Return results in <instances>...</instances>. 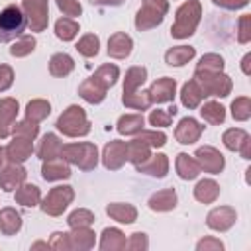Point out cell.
Returning a JSON list of instances; mask_svg holds the SVG:
<instances>
[{"instance_id":"obj_1","label":"cell","mask_w":251,"mask_h":251,"mask_svg":"<svg viewBox=\"0 0 251 251\" xmlns=\"http://www.w3.org/2000/svg\"><path fill=\"white\" fill-rule=\"evenodd\" d=\"M202 18V4L200 0H186L176 12H175V24L171 25V35L175 39H188Z\"/></svg>"},{"instance_id":"obj_2","label":"cell","mask_w":251,"mask_h":251,"mask_svg":"<svg viewBox=\"0 0 251 251\" xmlns=\"http://www.w3.org/2000/svg\"><path fill=\"white\" fill-rule=\"evenodd\" d=\"M61 159L69 165H76L80 171H92L98 165V149L90 141L65 143L61 149Z\"/></svg>"},{"instance_id":"obj_3","label":"cell","mask_w":251,"mask_h":251,"mask_svg":"<svg viewBox=\"0 0 251 251\" xmlns=\"http://www.w3.org/2000/svg\"><path fill=\"white\" fill-rule=\"evenodd\" d=\"M198 86L202 88L204 96H218V98H226L231 94L233 82L231 78L224 73V71H204V69H194V76H192Z\"/></svg>"},{"instance_id":"obj_4","label":"cell","mask_w":251,"mask_h":251,"mask_svg":"<svg viewBox=\"0 0 251 251\" xmlns=\"http://www.w3.org/2000/svg\"><path fill=\"white\" fill-rule=\"evenodd\" d=\"M55 126L67 137H84L90 133V122L84 108H80L78 104H71L67 110H63Z\"/></svg>"},{"instance_id":"obj_5","label":"cell","mask_w":251,"mask_h":251,"mask_svg":"<svg viewBox=\"0 0 251 251\" xmlns=\"http://www.w3.org/2000/svg\"><path fill=\"white\" fill-rule=\"evenodd\" d=\"M27 27V20L20 6L10 4L0 12V43L18 39Z\"/></svg>"},{"instance_id":"obj_6","label":"cell","mask_w":251,"mask_h":251,"mask_svg":"<svg viewBox=\"0 0 251 251\" xmlns=\"http://www.w3.org/2000/svg\"><path fill=\"white\" fill-rule=\"evenodd\" d=\"M169 12V0H143L141 8L135 14L137 31H147L157 27Z\"/></svg>"},{"instance_id":"obj_7","label":"cell","mask_w":251,"mask_h":251,"mask_svg":"<svg viewBox=\"0 0 251 251\" xmlns=\"http://www.w3.org/2000/svg\"><path fill=\"white\" fill-rule=\"evenodd\" d=\"M73 198H75L73 186H69V184H59V186L51 188L45 198H41L39 206H41V210H43L47 216H61V214L69 208V204L73 202Z\"/></svg>"},{"instance_id":"obj_8","label":"cell","mask_w":251,"mask_h":251,"mask_svg":"<svg viewBox=\"0 0 251 251\" xmlns=\"http://www.w3.org/2000/svg\"><path fill=\"white\" fill-rule=\"evenodd\" d=\"M22 12L31 31H43L49 24V0H22Z\"/></svg>"},{"instance_id":"obj_9","label":"cell","mask_w":251,"mask_h":251,"mask_svg":"<svg viewBox=\"0 0 251 251\" xmlns=\"http://www.w3.org/2000/svg\"><path fill=\"white\" fill-rule=\"evenodd\" d=\"M192 157H194L196 163L200 165V171L210 173V175H220V173L224 171V167H226L224 155H222L216 147H212V145H202V147H198Z\"/></svg>"},{"instance_id":"obj_10","label":"cell","mask_w":251,"mask_h":251,"mask_svg":"<svg viewBox=\"0 0 251 251\" xmlns=\"http://www.w3.org/2000/svg\"><path fill=\"white\" fill-rule=\"evenodd\" d=\"M127 161V141L122 139H114L110 143H106L104 151H102V163L108 171H118L126 165Z\"/></svg>"},{"instance_id":"obj_11","label":"cell","mask_w":251,"mask_h":251,"mask_svg":"<svg viewBox=\"0 0 251 251\" xmlns=\"http://www.w3.org/2000/svg\"><path fill=\"white\" fill-rule=\"evenodd\" d=\"M235 220H237V212L231 206H218L210 210L206 216V224L214 231H227L229 227H233Z\"/></svg>"},{"instance_id":"obj_12","label":"cell","mask_w":251,"mask_h":251,"mask_svg":"<svg viewBox=\"0 0 251 251\" xmlns=\"http://www.w3.org/2000/svg\"><path fill=\"white\" fill-rule=\"evenodd\" d=\"M151 104H165V102H173L175 94H176V80L171 76H161L157 78L149 90H147Z\"/></svg>"},{"instance_id":"obj_13","label":"cell","mask_w":251,"mask_h":251,"mask_svg":"<svg viewBox=\"0 0 251 251\" xmlns=\"http://www.w3.org/2000/svg\"><path fill=\"white\" fill-rule=\"evenodd\" d=\"M20 112V104L16 98H0V139L12 135V126L16 124V116Z\"/></svg>"},{"instance_id":"obj_14","label":"cell","mask_w":251,"mask_h":251,"mask_svg":"<svg viewBox=\"0 0 251 251\" xmlns=\"http://www.w3.org/2000/svg\"><path fill=\"white\" fill-rule=\"evenodd\" d=\"M202 131H204V126H200L198 120L186 116V118H182V120L176 124V127H175V137H176V141L182 143V145H192V143H196V141L200 139Z\"/></svg>"},{"instance_id":"obj_15","label":"cell","mask_w":251,"mask_h":251,"mask_svg":"<svg viewBox=\"0 0 251 251\" xmlns=\"http://www.w3.org/2000/svg\"><path fill=\"white\" fill-rule=\"evenodd\" d=\"M27 171L22 167V163H10L0 171V188L4 192H14L22 182H25Z\"/></svg>"},{"instance_id":"obj_16","label":"cell","mask_w":251,"mask_h":251,"mask_svg":"<svg viewBox=\"0 0 251 251\" xmlns=\"http://www.w3.org/2000/svg\"><path fill=\"white\" fill-rule=\"evenodd\" d=\"M33 153V139L27 137H18L14 135V139L6 145V159L10 163H25Z\"/></svg>"},{"instance_id":"obj_17","label":"cell","mask_w":251,"mask_h":251,"mask_svg":"<svg viewBox=\"0 0 251 251\" xmlns=\"http://www.w3.org/2000/svg\"><path fill=\"white\" fill-rule=\"evenodd\" d=\"M41 176L47 180V182H57V180H65L71 176V167L65 159L57 157V159H49V161H43L41 165Z\"/></svg>"},{"instance_id":"obj_18","label":"cell","mask_w":251,"mask_h":251,"mask_svg":"<svg viewBox=\"0 0 251 251\" xmlns=\"http://www.w3.org/2000/svg\"><path fill=\"white\" fill-rule=\"evenodd\" d=\"M133 51V39L124 33V31H116L110 35L108 39V55L112 59H126L129 57V53Z\"/></svg>"},{"instance_id":"obj_19","label":"cell","mask_w":251,"mask_h":251,"mask_svg":"<svg viewBox=\"0 0 251 251\" xmlns=\"http://www.w3.org/2000/svg\"><path fill=\"white\" fill-rule=\"evenodd\" d=\"M135 171L137 173H143V175H149V176H157V178H163L167 176L169 173V157L165 153H157V155H151L147 161H143L141 165H135Z\"/></svg>"},{"instance_id":"obj_20","label":"cell","mask_w":251,"mask_h":251,"mask_svg":"<svg viewBox=\"0 0 251 251\" xmlns=\"http://www.w3.org/2000/svg\"><path fill=\"white\" fill-rule=\"evenodd\" d=\"M147 206H149L153 212H169V210H173V208L176 206V192H175V188L157 190L155 194L149 196Z\"/></svg>"},{"instance_id":"obj_21","label":"cell","mask_w":251,"mask_h":251,"mask_svg":"<svg viewBox=\"0 0 251 251\" xmlns=\"http://www.w3.org/2000/svg\"><path fill=\"white\" fill-rule=\"evenodd\" d=\"M69 243L75 251H88L96 243V233L90 227H73L69 233Z\"/></svg>"},{"instance_id":"obj_22","label":"cell","mask_w":251,"mask_h":251,"mask_svg":"<svg viewBox=\"0 0 251 251\" xmlns=\"http://www.w3.org/2000/svg\"><path fill=\"white\" fill-rule=\"evenodd\" d=\"M61 149H63V141L55 135V133H45L39 141L37 147V157L41 161H49V159H57L61 157Z\"/></svg>"},{"instance_id":"obj_23","label":"cell","mask_w":251,"mask_h":251,"mask_svg":"<svg viewBox=\"0 0 251 251\" xmlns=\"http://www.w3.org/2000/svg\"><path fill=\"white\" fill-rule=\"evenodd\" d=\"M126 235L124 231H120L118 227H106L100 235V243L98 247L102 251H124L126 249Z\"/></svg>"},{"instance_id":"obj_24","label":"cell","mask_w":251,"mask_h":251,"mask_svg":"<svg viewBox=\"0 0 251 251\" xmlns=\"http://www.w3.org/2000/svg\"><path fill=\"white\" fill-rule=\"evenodd\" d=\"M175 169H176V175L182 180H194L200 175V165L196 163V159L192 155H186V153H178L176 155Z\"/></svg>"},{"instance_id":"obj_25","label":"cell","mask_w":251,"mask_h":251,"mask_svg":"<svg viewBox=\"0 0 251 251\" xmlns=\"http://www.w3.org/2000/svg\"><path fill=\"white\" fill-rule=\"evenodd\" d=\"M14 198H16L18 204H22V206H25V208H33V206H39V202H41V190H39V186H35V184L22 182V184L16 188Z\"/></svg>"},{"instance_id":"obj_26","label":"cell","mask_w":251,"mask_h":251,"mask_svg":"<svg viewBox=\"0 0 251 251\" xmlns=\"http://www.w3.org/2000/svg\"><path fill=\"white\" fill-rule=\"evenodd\" d=\"M106 214H108L112 220L120 222V224H133V222L137 220V210H135V206L124 204V202H112V204H108V206H106Z\"/></svg>"},{"instance_id":"obj_27","label":"cell","mask_w":251,"mask_h":251,"mask_svg":"<svg viewBox=\"0 0 251 251\" xmlns=\"http://www.w3.org/2000/svg\"><path fill=\"white\" fill-rule=\"evenodd\" d=\"M220 196V184L214 178H202L194 186V198L202 204H212Z\"/></svg>"},{"instance_id":"obj_28","label":"cell","mask_w":251,"mask_h":251,"mask_svg":"<svg viewBox=\"0 0 251 251\" xmlns=\"http://www.w3.org/2000/svg\"><path fill=\"white\" fill-rule=\"evenodd\" d=\"M204 98H206V96H204L202 88L198 86V82H196L194 78L188 80V82L182 86V90H180V102H182V106L188 108V110L198 108Z\"/></svg>"},{"instance_id":"obj_29","label":"cell","mask_w":251,"mask_h":251,"mask_svg":"<svg viewBox=\"0 0 251 251\" xmlns=\"http://www.w3.org/2000/svg\"><path fill=\"white\" fill-rule=\"evenodd\" d=\"M143 126H145V118L141 116V112L139 114H124V116H120L116 129L122 135H137L143 129Z\"/></svg>"},{"instance_id":"obj_30","label":"cell","mask_w":251,"mask_h":251,"mask_svg":"<svg viewBox=\"0 0 251 251\" xmlns=\"http://www.w3.org/2000/svg\"><path fill=\"white\" fill-rule=\"evenodd\" d=\"M194 55H196L194 47H190V45H176V47H171L165 53V63L171 65V67H182L188 61H192Z\"/></svg>"},{"instance_id":"obj_31","label":"cell","mask_w":251,"mask_h":251,"mask_svg":"<svg viewBox=\"0 0 251 251\" xmlns=\"http://www.w3.org/2000/svg\"><path fill=\"white\" fill-rule=\"evenodd\" d=\"M94 82H98L102 88H112L116 82H118V78H120V69L116 67V65H112V63H104V65H100L96 71H94V75L90 76Z\"/></svg>"},{"instance_id":"obj_32","label":"cell","mask_w":251,"mask_h":251,"mask_svg":"<svg viewBox=\"0 0 251 251\" xmlns=\"http://www.w3.org/2000/svg\"><path fill=\"white\" fill-rule=\"evenodd\" d=\"M22 229V216L14 208H2L0 210V233L4 235H16Z\"/></svg>"},{"instance_id":"obj_33","label":"cell","mask_w":251,"mask_h":251,"mask_svg":"<svg viewBox=\"0 0 251 251\" xmlns=\"http://www.w3.org/2000/svg\"><path fill=\"white\" fill-rule=\"evenodd\" d=\"M75 69V61L71 55L67 53H55L51 59H49V73L55 76V78H63L67 75H71Z\"/></svg>"},{"instance_id":"obj_34","label":"cell","mask_w":251,"mask_h":251,"mask_svg":"<svg viewBox=\"0 0 251 251\" xmlns=\"http://www.w3.org/2000/svg\"><path fill=\"white\" fill-rule=\"evenodd\" d=\"M147 80V69L145 67H129L126 71V78H124V94H133L141 88V84Z\"/></svg>"},{"instance_id":"obj_35","label":"cell","mask_w":251,"mask_h":251,"mask_svg":"<svg viewBox=\"0 0 251 251\" xmlns=\"http://www.w3.org/2000/svg\"><path fill=\"white\" fill-rule=\"evenodd\" d=\"M78 96L88 102V104H100L106 98V88H102L98 82H94L92 78H86L80 86H78Z\"/></svg>"},{"instance_id":"obj_36","label":"cell","mask_w":251,"mask_h":251,"mask_svg":"<svg viewBox=\"0 0 251 251\" xmlns=\"http://www.w3.org/2000/svg\"><path fill=\"white\" fill-rule=\"evenodd\" d=\"M200 116L210 126H220L226 120V108L216 100H208L204 102V106H200Z\"/></svg>"},{"instance_id":"obj_37","label":"cell","mask_w":251,"mask_h":251,"mask_svg":"<svg viewBox=\"0 0 251 251\" xmlns=\"http://www.w3.org/2000/svg\"><path fill=\"white\" fill-rule=\"evenodd\" d=\"M80 27H78V22H75L73 18H59L55 22V35L61 39V41H73L76 35H78Z\"/></svg>"},{"instance_id":"obj_38","label":"cell","mask_w":251,"mask_h":251,"mask_svg":"<svg viewBox=\"0 0 251 251\" xmlns=\"http://www.w3.org/2000/svg\"><path fill=\"white\" fill-rule=\"evenodd\" d=\"M51 114V104L43 98H35V100H29L27 106H25V118L31 120V122H43L47 116Z\"/></svg>"},{"instance_id":"obj_39","label":"cell","mask_w":251,"mask_h":251,"mask_svg":"<svg viewBox=\"0 0 251 251\" xmlns=\"http://www.w3.org/2000/svg\"><path fill=\"white\" fill-rule=\"evenodd\" d=\"M151 157V147L139 139H131L127 141V161L135 165H141L143 161H147Z\"/></svg>"},{"instance_id":"obj_40","label":"cell","mask_w":251,"mask_h":251,"mask_svg":"<svg viewBox=\"0 0 251 251\" xmlns=\"http://www.w3.org/2000/svg\"><path fill=\"white\" fill-rule=\"evenodd\" d=\"M75 47H76V51H78L82 57L92 59V57H96L98 51H100V39H98V35H94V33H84V35L76 41Z\"/></svg>"},{"instance_id":"obj_41","label":"cell","mask_w":251,"mask_h":251,"mask_svg":"<svg viewBox=\"0 0 251 251\" xmlns=\"http://www.w3.org/2000/svg\"><path fill=\"white\" fill-rule=\"evenodd\" d=\"M122 102H124L126 108L139 110V112L149 110V106H151V98H149L147 90H137L133 94H122Z\"/></svg>"},{"instance_id":"obj_42","label":"cell","mask_w":251,"mask_h":251,"mask_svg":"<svg viewBox=\"0 0 251 251\" xmlns=\"http://www.w3.org/2000/svg\"><path fill=\"white\" fill-rule=\"evenodd\" d=\"M35 45H37V41H35L33 35H24V33H22V35L12 43L10 55H12V57H27L29 53H33Z\"/></svg>"},{"instance_id":"obj_43","label":"cell","mask_w":251,"mask_h":251,"mask_svg":"<svg viewBox=\"0 0 251 251\" xmlns=\"http://www.w3.org/2000/svg\"><path fill=\"white\" fill-rule=\"evenodd\" d=\"M247 137H249V133H247L245 129H241V127H229V129L224 131L222 141H224V145H226L229 151H239L241 143H243Z\"/></svg>"},{"instance_id":"obj_44","label":"cell","mask_w":251,"mask_h":251,"mask_svg":"<svg viewBox=\"0 0 251 251\" xmlns=\"http://www.w3.org/2000/svg\"><path fill=\"white\" fill-rule=\"evenodd\" d=\"M67 224H69L71 229L73 227H90L94 224V214L90 210H86V208H76V210H73L69 214Z\"/></svg>"},{"instance_id":"obj_45","label":"cell","mask_w":251,"mask_h":251,"mask_svg":"<svg viewBox=\"0 0 251 251\" xmlns=\"http://www.w3.org/2000/svg\"><path fill=\"white\" fill-rule=\"evenodd\" d=\"M231 116L237 122H247L251 118V98L249 96H237L231 102Z\"/></svg>"},{"instance_id":"obj_46","label":"cell","mask_w":251,"mask_h":251,"mask_svg":"<svg viewBox=\"0 0 251 251\" xmlns=\"http://www.w3.org/2000/svg\"><path fill=\"white\" fill-rule=\"evenodd\" d=\"M37 133H39V126H37V122H31V120H27V118L12 126V135H18V137L35 139Z\"/></svg>"},{"instance_id":"obj_47","label":"cell","mask_w":251,"mask_h":251,"mask_svg":"<svg viewBox=\"0 0 251 251\" xmlns=\"http://www.w3.org/2000/svg\"><path fill=\"white\" fill-rule=\"evenodd\" d=\"M135 139L147 143L151 149H153V147H163V145L167 143V135H165L163 131H157V127H155V129H141V131L135 135Z\"/></svg>"},{"instance_id":"obj_48","label":"cell","mask_w":251,"mask_h":251,"mask_svg":"<svg viewBox=\"0 0 251 251\" xmlns=\"http://www.w3.org/2000/svg\"><path fill=\"white\" fill-rule=\"evenodd\" d=\"M196 69H204V71H224V59L218 53H206L200 57Z\"/></svg>"},{"instance_id":"obj_49","label":"cell","mask_w":251,"mask_h":251,"mask_svg":"<svg viewBox=\"0 0 251 251\" xmlns=\"http://www.w3.org/2000/svg\"><path fill=\"white\" fill-rule=\"evenodd\" d=\"M237 41L239 43H249L251 41V16L243 14L237 20Z\"/></svg>"},{"instance_id":"obj_50","label":"cell","mask_w":251,"mask_h":251,"mask_svg":"<svg viewBox=\"0 0 251 251\" xmlns=\"http://www.w3.org/2000/svg\"><path fill=\"white\" fill-rule=\"evenodd\" d=\"M149 247V239H147V233L143 231H135L129 235V239L126 241V249L129 251H145Z\"/></svg>"},{"instance_id":"obj_51","label":"cell","mask_w":251,"mask_h":251,"mask_svg":"<svg viewBox=\"0 0 251 251\" xmlns=\"http://www.w3.org/2000/svg\"><path fill=\"white\" fill-rule=\"evenodd\" d=\"M57 8L67 16V18H76L82 14V6L78 0H55Z\"/></svg>"},{"instance_id":"obj_52","label":"cell","mask_w":251,"mask_h":251,"mask_svg":"<svg viewBox=\"0 0 251 251\" xmlns=\"http://www.w3.org/2000/svg\"><path fill=\"white\" fill-rule=\"evenodd\" d=\"M173 122V116L167 110H151L149 114V124L153 127H169Z\"/></svg>"},{"instance_id":"obj_53","label":"cell","mask_w":251,"mask_h":251,"mask_svg":"<svg viewBox=\"0 0 251 251\" xmlns=\"http://www.w3.org/2000/svg\"><path fill=\"white\" fill-rule=\"evenodd\" d=\"M49 247H51V249H57V251H71L69 233H65V231H55V233H51Z\"/></svg>"},{"instance_id":"obj_54","label":"cell","mask_w":251,"mask_h":251,"mask_svg":"<svg viewBox=\"0 0 251 251\" xmlns=\"http://www.w3.org/2000/svg\"><path fill=\"white\" fill-rule=\"evenodd\" d=\"M196 251H224V243L218 237L208 235L196 243Z\"/></svg>"},{"instance_id":"obj_55","label":"cell","mask_w":251,"mask_h":251,"mask_svg":"<svg viewBox=\"0 0 251 251\" xmlns=\"http://www.w3.org/2000/svg\"><path fill=\"white\" fill-rule=\"evenodd\" d=\"M14 82V69L10 65H0V92H6Z\"/></svg>"},{"instance_id":"obj_56","label":"cell","mask_w":251,"mask_h":251,"mask_svg":"<svg viewBox=\"0 0 251 251\" xmlns=\"http://www.w3.org/2000/svg\"><path fill=\"white\" fill-rule=\"evenodd\" d=\"M212 2L224 10H241L249 4V0H212Z\"/></svg>"},{"instance_id":"obj_57","label":"cell","mask_w":251,"mask_h":251,"mask_svg":"<svg viewBox=\"0 0 251 251\" xmlns=\"http://www.w3.org/2000/svg\"><path fill=\"white\" fill-rule=\"evenodd\" d=\"M239 155H241L245 161L251 159V137H247V139L241 143V147H239Z\"/></svg>"},{"instance_id":"obj_58","label":"cell","mask_w":251,"mask_h":251,"mask_svg":"<svg viewBox=\"0 0 251 251\" xmlns=\"http://www.w3.org/2000/svg\"><path fill=\"white\" fill-rule=\"evenodd\" d=\"M241 71L243 75H251V53H245V57L241 59Z\"/></svg>"},{"instance_id":"obj_59","label":"cell","mask_w":251,"mask_h":251,"mask_svg":"<svg viewBox=\"0 0 251 251\" xmlns=\"http://www.w3.org/2000/svg\"><path fill=\"white\" fill-rule=\"evenodd\" d=\"M96 6H122L126 0H90Z\"/></svg>"},{"instance_id":"obj_60","label":"cell","mask_w":251,"mask_h":251,"mask_svg":"<svg viewBox=\"0 0 251 251\" xmlns=\"http://www.w3.org/2000/svg\"><path fill=\"white\" fill-rule=\"evenodd\" d=\"M31 249H51V247H49V243H45V241H35V243L31 245Z\"/></svg>"},{"instance_id":"obj_61","label":"cell","mask_w":251,"mask_h":251,"mask_svg":"<svg viewBox=\"0 0 251 251\" xmlns=\"http://www.w3.org/2000/svg\"><path fill=\"white\" fill-rule=\"evenodd\" d=\"M6 147H0V171L4 169V163H6Z\"/></svg>"},{"instance_id":"obj_62","label":"cell","mask_w":251,"mask_h":251,"mask_svg":"<svg viewBox=\"0 0 251 251\" xmlns=\"http://www.w3.org/2000/svg\"><path fill=\"white\" fill-rule=\"evenodd\" d=\"M167 112H169V114H171V116H176V112H178V110H176V106H175V104H173V106H171V108H167Z\"/></svg>"}]
</instances>
